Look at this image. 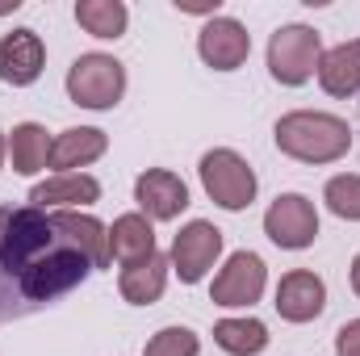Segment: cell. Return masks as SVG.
Instances as JSON below:
<instances>
[{
    "label": "cell",
    "instance_id": "obj_1",
    "mask_svg": "<svg viewBox=\"0 0 360 356\" xmlns=\"http://www.w3.org/2000/svg\"><path fill=\"white\" fill-rule=\"evenodd\" d=\"M92 256L76 243L63 214H46L38 205L8 210L0 231V323L30 319L72 289L84 285Z\"/></svg>",
    "mask_w": 360,
    "mask_h": 356
},
{
    "label": "cell",
    "instance_id": "obj_2",
    "mask_svg": "<svg viewBox=\"0 0 360 356\" xmlns=\"http://www.w3.org/2000/svg\"><path fill=\"white\" fill-rule=\"evenodd\" d=\"M281 155L289 160H302V164H335L348 155L352 147V130L344 117L335 113H314V109H297V113H285L272 130Z\"/></svg>",
    "mask_w": 360,
    "mask_h": 356
},
{
    "label": "cell",
    "instance_id": "obj_3",
    "mask_svg": "<svg viewBox=\"0 0 360 356\" xmlns=\"http://www.w3.org/2000/svg\"><path fill=\"white\" fill-rule=\"evenodd\" d=\"M323 59V38L310 25H281L269 42V72L276 84L297 89L319 72Z\"/></svg>",
    "mask_w": 360,
    "mask_h": 356
},
{
    "label": "cell",
    "instance_id": "obj_4",
    "mask_svg": "<svg viewBox=\"0 0 360 356\" xmlns=\"http://www.w3.org/2000/svg\"><path fill=\"white\" fill-rule=\"evenodd\" d=\"M126 92V68L113 55H80L68 68V96L84 109H113Z\"/></svg>",
    "mask_w": 360,
    "mask_h": 356
},
{
    "label": "cell",
    "instance_id": "obj_5",
    "mask_svg": "<svg viewBox=\"0 0 360 356\" xmlns=\"http://www.w3.org/2000/svg\"><path fill=\"white\" fill-rule=\"evenodd\" d=\"M201 184L210 193V201H218L222 210H248L256 197V172L239 151H205L201 155Z\"/></svg>",
    "mask_w": 360,
    "mask_h": 356
},
{
    "label": "cell",
    "instance_id": "obj_6",
    "mask_svg": "<svg viewBox=\"0 0 360 356\" xmlns=\"http://www.w3.org/2000/svg\"><path fill=\"white\" fill-rule=\"evenodd\" d=\"M264 235L285 252H302L319 239V214L314 201L302 193H281L264 214Z\"/></svg>",
    "mask_w": 360,
    "mask_h": 356
},
{
    "label": "cell",
    "instance_id": "obj_7",
    "mask_svg": "<svg viewBox=\"0 0 360 356\" xmlns=\"http://www.w3.org/2000/svg\"><path fill=\"white\" fill-rule=\"evenodd\" d=\"M222 256V231L214 227V222H188V227H180V235L172 239V268H176V276L184 285H197L214 260Z\"/></svg>",
    "mask_w": 360,
    "mask_h": 356
},
{
    "label": "cell",
    "instance_id": "obj_8",
    "mask_svg": "<svg viewBox=\"0 0 360 356\" xmlns=\"http://www.w3.org/2000/svg\"><path fill=\"white\" fill-rule=\"evenodd\" d=\"M264 281H269V272H264V260L256 252H235L226 260V268L214 276L210 302L214 306H252V302H260Z\"/></svg>",
    "mask_w": 360,
    "mask_h": 356
},
{
    "label": "cell",
    "instance_id": "obj_9",
    "mask_svg": "<svg viewBox=\"0 0 360 356\" xmlns=\"http://www.w3.org/2000/svg\"><path fill=\"white\" fill-rule=\"evenodd\" d=\"M197 51L214 72H235L252 55V34L235 17H214V21H205V30L197 38Z\"/></svg>",
    "mask_w": 360,
    "mask_h": 356
},
{
    "label": "cell",
    "instance_id": "obj_10",
    "mask_svg": "<svg viewBox=\"0 0 360 356\" xmlns=\"http://www.w3.org/2000/svg\"><path fill=\"white\" fill-rule=\"evenodd\" d=\"M272 306H276V314H281L285 323H310V319H319L323 306H327V285H323L319 272L293 268V272L281 276Z\"/></svg>",
    "mask_w": 360,
    "mask_h": 356
},
{
    "label": "cell",
    "instance_id": "obj_11",
    "mask_svg": "<svg viewBox=\"0 0 360 356\" xmlns=\"http://www.w3.org/2000/svg\"><path fill=\"white\" fill-rule=\"evenodd\" d=\"M134 201L143 210V218L151 222H172L180 210L188 205V189L176 172L168 168H147L143 177L134 180Z\"/></svg>",
    "mask_w": 360,
    "mask_h": 356
},
{
    "label": "cell",
    "instance_id": "obj_12",
    "mask_svg": "<svg viewBox=\"0 0 360 356\" xmlns=\"http://www.w3.org/2000/svg\"><path fill=\"white\" fill-rule=\"evenodd\" d=\"M46 68V46L34 30H13L0 38V80L13 89H25L42 76Z\"/></svg>",
    "mask_w": 360,
    "mask_h": 356
},
{
    "label": "cell",
    "instance_id": "obj_13",
    "mask_svg": "<svg viewBox=\"0 0 360 356\" xmlns=\"http://www.w3.org/2000/svg\"><path fill=\"white\" fill-rule=\"evenodd\" d=\"M168 268H172V260L160 256V252H151V256L126 265L122 276H117L122 298H126L130 306H151V302H160V298H164V285H168Z\"/></svg>",
    "mask_w": 360,
    "mask_h": 356
},
{
    "label": "cell",
    "instance_id": "obj_14",
    "mask_svg": "<svg viewBox=\"0 0 360 356\" xmlns=\"http://www.w3.org/2000/svg\"><path fill=\"white\" fill-rule=\"evenodd\" d=\"M105 147H109L105 130L72 126V130H63V134L51 143V168H55V177H63V172H72V168H84L92 160H101Z\"/></svg>",
    "mask_w": 360,
    "mask_h": 356
},
{
    "label": "cell",
    "instance_id": "obj_15",
    "mask_svg": "<svg viewBox=\"0 0 360 356\" xmlns=\"http://www.w3.org/2000/svg\"><path fill=\"white\" fill-rule=\"evenodd\" d=\"M319 84L331 96H356L360 92V38L340 42L319 59Z\"/></svg>",
    "mask_w": 360,
    "mask_h": 356
},
{
    "label": "cell",
    "instance_id": "obj_16",
    "mask_svg": "<svg viewBox=\"0 0 360 356\" xmlns=\"http://www.w3.org/2000/svg\"><path fill=\"white\" fill-rule=\"evenodd\" d=\"M155 252V231H151V218L143 214H122L113 227H109V256L122 260V265H134L143 256Z\"/></svg>",
    "mask_w": 360,
    "mask_h": 356
},
{
    "label": "cell",
    "instance_id": "obj_17",
    "mask_svg": "<svg viewBox=\"0 0 360 356\" xmlns=\"http://www.w3.org/2000/svg\"><path fill=\"white\" fill-rule=\"evenodd\" d=\"M101 197V184L84 172H63V177H51L42 180V184H34V193H30V201L38 205V210H46V205H92Z\"/></svg>",
    "mask_w": 360,
    "mask_h": 356
},
{
    "label": "cell",
    "instance_id": "obj_18",
    "mask_svg": "<svg viewBox=\"0 0 360 356\" xmlns=\"http://www.w3.org/2000/svg\"><path fill=\"white\" fill-rule=\"evenodd\" d=\"M8 155H13V172H21V177L42 172V168L51 164V139H46V130H42L38 122L13 126V134H8Z\"/></svg>",
    "mask_w": 360,
    "mask_h": 356
},
{
    "label": "cell",
    "instance_id": "obj_19",
    "mask_svg": "<svg viewBox=\"0 0 360 356\" xmlns=\"http://www.w3.org/2000/svg\"><path fill=\"white\" fill-rule=\"evenodd\" d=\"M214 344L231 356H256L269 348V327L260 319H222L214 323Z\"/></svg>",
    "mask_w": 360,
    "mask_h": 356
},
{
    "label": "cell",
    "instance_id": "obj_20",
    "mask_svg": "<svg viewBox=\"0 0 360 356\" xmlns=\"http://www.w3.org/2000/svg\"><path fill=\"white\" fill-rule=\"evenodd\" d=\"M76 21L89 30L92 38H122L126 21H130V8L122 0H80L76 4Z\"/></svg>",
    "mask_w": 360,
    "mask_h": 356
},
{
    "label": "cell",
    "instance_id": "obj_21",
    "mask_svg": "<svg viewBox=\"0 0 360 356\" xmlns=\"http://www.w3.org/2000/svg\"><path fill=\"white\" fill-rule=\"evenodd\" d=\"M323 201L335 218H348V222H360V177L344 172V177H331L327 189H323Z\"/></svg>",
    "mask_w": 360,
    "mask_h": 356
},
{
    "label": "cell",
    "instance_id": "obj_22",
    "mask_svg": "<svg viewBox=\"0 0 360 356\" xmlns=\"http://www.w3.org/2000/svg\"><path fill=\"white\" fill-rule=\"evenodd\" d=\"M197 352H201V344L188 327H164V331L151 336L143 356H197Z\"/></svg>",
    "mask_w": 360,
    "mask_h": 356
},
{
    "label": "cell",
    "instance_id": "obj_23",
    "mask_svg": "<svg viewBox=\"0 0 360 356\" xmlns=\"http://www.w3.org/2000/svg\"><path fill=\"white\" fill-rule=\"evenodd\" d=\"M335 356H360V319L344 323L335 336Z\"/></svg>",
    "mask_w": 360,
    "mask_h": 356
},
{
    "label": "cell",
    "instance_id": "obj_24",
    "mask_svg": "<svg viewBox=\"0 0 360 356\" xmlns=\"http://www.w3.org/2000/svg\"><path fill=\"white\" fill-rule=\"evenodd\" d=\"M352 289H356V298H360V256L352 260Z\"/></svg>",
    "mask_w": 360,
    "mask_h": 356
},
{
    "label": "cell",
    "instance_id": "obj_25",
    "mask_svg": "<svg viewBox=\"0 0 360 356\" xmlns=\"http://www.w3.org/2000/svg\"><path fill=\"white\" fill-rule=\"evenodd\" d=\"M4 218H8V210H0V231H4Z\"/></svg>",
    "mask_w": 360,
    "mask_h": 356
},
{
    "label": "cell",
    "instance_id": "obj_26",
    "mask_svg": "<svg viewBox=\"0 0 360 356\" xmlns=\"http://www.w3.org/2000/svg\"><path fill=\"white\" fill-rule=\"evenodd\" d=\"M0 164H4V134H0Z\"/></svg>",
    "mask_w": 360,
    "mask_h": 356
}]
</instances>
